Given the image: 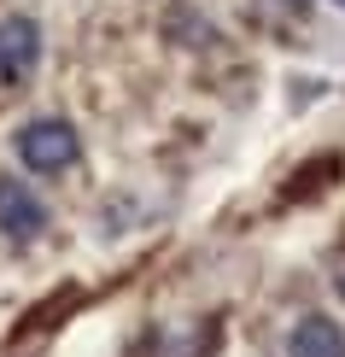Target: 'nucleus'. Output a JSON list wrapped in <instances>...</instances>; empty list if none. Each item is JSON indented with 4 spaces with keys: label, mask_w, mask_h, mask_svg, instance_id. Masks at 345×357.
I'll use <instances>...</instances> for the list:
<instances>
[{
    "label": "nucleus",
    "mask_w": 345,
    "mask_h": 357,
    "mask_svg": "<svg viewBox=\"0 0 345 357\" xmlns=\"http://www.w3.org/2000/svg\"><path fill=\"white\" fill-rule=\"evenodd\" d=\"M36 59H41V24L24 12L0 18V82H24L36 70Z\"/></svg>",
    "instance_id": "3"
},
{
    "label": "nucleus",
    "mask_w": 345,
    "mask_h": 357,
    "mask_svg": "<svg viewBox=\"0 0 345 357\" xmlns=\"http://www.w3.org/2000/svg\"><path fill=\"white\" fill-rule=\"evenodd\" d=\"M263 6H275V12H287V18H310V0H263Z\"/></svg>",
    "instance_id": "5"
},
{
    "label": "nucleus",
    "mask_w": 345,
    "mask_h": 357,
    "mask_svg": "<svg viewBox=\"0 0 345 357\" xmlns=\"http://www.w3.org/2000/svg\"><path fill=\"white\" fill-rule=\"evenodd\" d=\"M41 229H47L41 193L29 182H18V176H0V234H6V241H36Z\"/></svg>",
    "instance_id": "2"
},
{
    "label": "nucleus",
    "mask_w": 345,
    "mask_h": 357,
    "mask_svg": "<svg viewBox=\"0 0 345 357\" xmlns=\"http://www.w3.org/2000/svg\"><path fill=\"white\" fill-rule=\"evenodd\" d=\"M287 357H345V328L334 317H298L287 334Z\"/></svg>",
    "instance_id": "4"
},
{
    "label": "nucleus",
    "mask_w": 345,
    "mask_h": 357,
    "mask_svg": "<svg viewBox=\"0 0 345 357\" xmlns=\"http://www.w3.org/2000/svg\"><path fill=\"white\" fill-rule=\"evenodd\" d=\"M334 6H339V12H345V0H334Z\"/></svg>",
    "instance_id": "6"
},
{
    "label": "nucleus",
    "mask_w": 345,
    "mask_h": 357,
    "mask_svg": "<svg viewBox=\"0 0 345 357\" xmlns=\"http://www.w3.org/2000/svg\"><path fill=\"white\" fill-rule=\"evenodd\" d=\"M12 146H18V165L36 170V176H59V170H70L82 158V135L65 117H29L18 135H12Z\"/></svg>",
    "instance_id": "1"
}]
</instances>
